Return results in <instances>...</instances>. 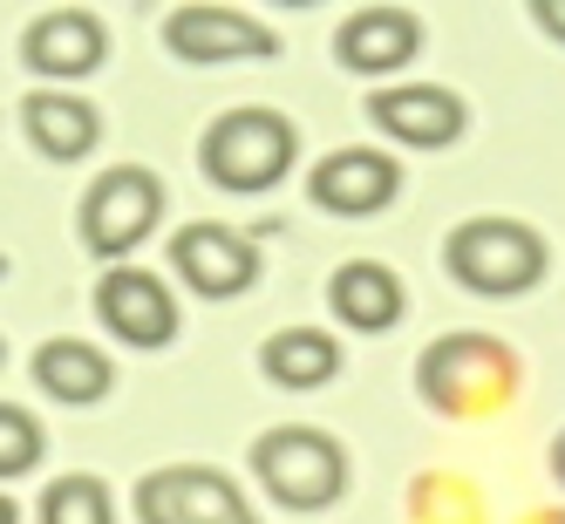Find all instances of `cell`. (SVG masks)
I'll return each mask as SVG.
<instances>
[{
  "label": "cell",
  "mask_w": 565,
  "mask_h": 524,
  "mask_svg": "<svg viewBox=\"0 0 565 524\" xmlns=\"http://www.w3.org/2000/svg\"><path fill=\"white\" fill-rule=\"evenodd\" d=\"M443 266L483 300H518V293H532L545 279L552 246L524 218H463L450 238H443Z\"/></svg>",
  "instance_id": "obj_1"
},
{
  "label": "cell",
  "mask_w": 565,
  "mask_h": 524,
  "mask_svg": "<svg viewBox=\"0 0 565 524\" xmlns=\"http://www.w3.org/2000/svg\"><path fill=\"white\" fill-rule=\"evenodd\" d=\"M416 388L443 416H491L518 388V354L491 334H443L416 361Z\"/></svg>",
  "instance_id": "obj_2"
},
{
  "label": "cell",
  "mask_w": 565,
  "mask_h": 524,
  "mask_svg": "<svg viewBox=\"0 0 565 524\" xmlns=\"http://www.w3.org/2000/svg\"><path fill=\"white\" fill-rule=\"evenodd\" d=\"M300 157V130L279 109H232L198 137V171L218 191H273Z\"/></svg>",
  "instance_id": "obj_3"
},
{
  "label": "cell",
  "mask_w": 565,
  "mask_h": 524,
  "mask_svg": "<svg viewBox=\"0 0 565 524\" xmlns=\"http://www.w3.org/2000/svg\"><path fill=\"white\" fill-rule=\"evenodd\" d=\"M253 477H259V491L287 511H328L348 491V450L328 429L287 423V429H266L253 442Z\"/></svg>",
  "instance_id": "obj_4"
},
{
  "label": "cell",
  "mask_w": 565,
  "mask_h": 524,
  "mask_svg": "<svg viewBox=\"0 0 565 524\" xmlns=\"http://www.w3.org/2000/svg\"><path fill=\"white\" fill-rule=\"evenodd\" d=\"M164 218V184L143 164H116L83 191V246L96 259H130Z\"/></svg>",
  "instance_id": "obj_5"
},
{
  "label": "cell",
  "mask_w": 565,
  "mask_h": 524,
  "mask_svg": "<svg viewBox=\"0 0 565 524\" xmlns=\"http://www.w3.org/2000/svg\"><path fill=\"white\" fill-rule=\"evenodd\" d=\"M137 517L143 524H259L246 491L212 470V463H164L137 483Z\"/></svg>",
  "instance_id": "obj_6"
},
{
  "label": "cell",
  "mask_w": 565,
  "mask_h": 524,
  "mask_svg": "<svg viewBox=\"0 0 565 524\" xmlns=\"http://www.w3.org/2000/svg\"><path fill=\"white\" fill-rule=\"evenodd\" d=\"M402 191V164L388 150H369V143H348V150H328L320 164L307 171V197L334 218H375L395 205Z\"/></svg>",
  "instance_id": "obj_7"
},
{
  "label": "cell",
  "mask_w": 565,
  "mask_h": 524,
  "mask_svg": "<svg viewBox=\"0 0 565 524\" xmlns=\"http://www.w3.org/2000/svg\"><path fill=\"white\" fill-rule=\"evenodd\" d=\"M103 55H109V28H103V14H89V8H49V14H34V21L21 28V62L42 75L49 89L96 75Z\"/></svg>",
  "instance_id": "obj_8"
},
{
  "label": "cell",
  "mask_w": 565,
  "mask_h": 524,
  "mask_svg": "<svg viewBox=\"0 0 565 524\" xmlns=\"http://www.w3.org/2000/svg\"><path fill=\"white\" fill-rule=\"evenodd\" d=\"M164 49L178 62L198 68H218V62H273L279 55V34L238 8H178L164 21Z\"/></svg>",
  "instance_id": "obj_9"
},
{
  "label": "cell",
  "mask_w": 565,
  "mask_h": 524,
  "mask_svg": "<svg viewBox=\"0 0 565 524\" xmlns=\"http://www.w3.org/2000/svg\"><path fill=\"white\" fill-rule=\"evenodd\" d=\"M171 266H178V279H191V293H205V300H238V293L259 279V246H253L246 232H232V225L198 218V225H178Z\"/></svg>",
  "instance_id": "obj_10"
},
{
  "label": "cell",
  "mask_w": 565,
  "mask_h": 524,
  "mask_svg": "<svg viewBox=\"0 0 565 524\" xmlns=\"http://www.w3.org/2000/svg\"><path fill=\"white\" fill-rule=\"evenodd\" d=\"M96 320L124 341V347H164L178 341V300L157 272L143 266H109V279L96 287Z\"/></svg>",
  "instance_id": "obj_11"
},
{
  "label": "cell",
  "mask_w": 565,
  "mask_h": 524,
  "mask_svg": "<svg viewBox=\"0 0 565 524\" xmlns=\"http://www.w3.org/2000/svg\"><path fill=\"white\" fill-rule=\"evenodd\" d=\"M369 124L409 150H443L463 137V103L443 83H388L369 96Z\"/></svg>",
  "instance_id": "obj_12"
},
{
  "label": "cell",
  "mask_w": 565,
  "mask_h": 524,
  "mask_svg": "<svg viewBox=\"0 0 565 524\" xmlns=\"http://www.w3.org/2000/svg\"><path fill=\"white\" fill-rule=\"evenodd\" d=\"M416 49H423V21L409 8H354L334 34V55L354 75H395L416 62Z\"/></svg>",
  "instance_id": "obj_13"
},
{
  "label": "cell",
  "mask_w": 565,
  "mask_h": 524,
  "mask_svg": "<svg viewBox=\"0 0 565 524\" xmlns=\"http://www.w3.org/2000/svg\"><path fill=\"white\" fill-rule=\"evenodd\" d=\"M328 307H334L341 328H354V334H388L402 320V307H409V293H402V279L382 259H348L328 279Z\"/></svg>",
  "instance_id": "obj_14"
},
{
  "label": "cell",
  "mask_w": 565,
  "mask_h": 524,
  "mask_svg": "<svg viewBox=\"0 0 565 524\" xmlns=\"http://www.w3.org/2000/svg\"><path fill=\"white\" fill-rule=\"evenodd\" d=\"M21 124H28V143L42 150L49 164H83V157L103 143V116L68 89H34L21 103Z\"/></svg>",
  "instance_id": "obj_15"
},
{
  "label": "cell",
  "mask_w": 565,
  "mask_h": 524,
  "mask_svg": "<svg viewBox=\"0 0 565 524\" xmlns=\"http://www.w3.org/2000/svg\"><path fill=\"white\" fill-rule=\"evenodd\" d=\"M116 382L109 354L96 341H42L34 347V388H49L55 402H68V409H89V402H103Z\"/></svg>",
  "instance_id": "obj_16"
},
{
  "label": "cell",
  "mask_w": 565,
  "mask_h": 524,
  "mask_svg": "<svg viewBox=\"0 0 565 524\" xmlns=\"http://www.w3.org/2000/svg\"><path fill=\"white\" fill-rule=\"evenodd\" d=\"M259 375L273 388H320L341 375V341L320 334V328H287V334H266L259 347Z\"/></svg>",
  "instance_id": "obj_17"
},
{
  "label": "cell",
  "mask_w": 565,
  "mask_h": 524,
  "mask_svg": "<svg viewBox=\"0 0 565 524\" xmlns=\"http://www.w3.org/2000/svg\"><path fill=\"white\" fill-rule=\"evenodd\" d=\"M42 524H116V498L109 483L89 470H68L42 491Z\"/></svg>",
  "instance_id": "obj_18"
},
{
  "label": "cell",
  "mask_w": 565,
  "mask_h": 524,
  "mask_svg": "<svg viewBox=\"0 0 565 524\" xmlns=\"http://www.w3.org/2000/svg\"><path fill=\"white\" fill-rule=\"evenodd\" d=\"M42 450H49L42 423H34V416L21 409V402H0V483L28 477L34 463H42Z\"/></svg>",
  "instance_id": "obj_19"
},
{
  "label": "cell",
  "mask_w": 565,
  "mask_h": 524,
  "mask_svg": "<svg viewBox=\"0 0 565 524\" xmlns=\"http://www.w3.org/2000/svg\"><path fill=\"white\" fill-rule=\"evenodd\" d=\"M532 21L552 34V42H565V0H539V8H532Z\"/></svg>",
  "instance_id": "obj_20"
},
{
  "label": "cell",
  "mask_w": 565,
  "mask_h": 524,
  "mask_svg": "<svg viewBox=\"0 0 565 524\" xmlns=\"http://www.w3.org/2000/svg\"><path fill=\"white\" fill-rule=\"evenodd\" d=\"M552 470H558V483H565V436L552 442Z\"/></svg>",
  "instance_id": "obj_21"
},
{
  "label": "cell",
  "mask_w": 565,
  "mask_h": 524,
  "mask_svg": "<svg viewBox=\"0 0 565 524\" xmlns=\"http://www.w3.org/2000/svg\"><path fill=\"white\" fill-rule=\"evenodd\" d=\"M0 524H21V511H14V498H0Z\"/></svg>",
  "instance_id": "obj_22"
},
{
  "label": "cell",
  "mask_w": 565,
  "mask_h": 524,
  "mask_svg": "<svg viewBox=\"0 0 565 524\" xmlns=\"http://www.w3.org/2000/svg\"><path fill=\"white\" fill-rule=\"evenodd\" d=\"M532 524H565V511H545V517H532Z\"/></svg>",
  "instance_id": "obj_23"
},
{
  "label": "cell",
  "mask_w": 565,
  "mask_h": 524,
  "mask_svg": "<svg viewBox=\"0 0 565 524\" xmlns=\"http://www.w3.org/2000/svg\"><path fill=\"white\" fill-rule=\"evenodd\" d=\"M0 279H8V253H0Z\"/></svg>",
  "instance_id": "obj_24"
},
{
  "label": "cell",
  "mask_w": 565,
  "mask_h": 524,
  "mask_svg": "<svg viewBox=\"0 0 565 524\" xmlns=\"http://www.w3.org/2000/svg\"><path fill=\"white\" fill-rule=\"evenodd\" d=\"M0 354H8V347H0Z\"/></svg>",
  "instance_id": "obj_25"
}]
</instances>
